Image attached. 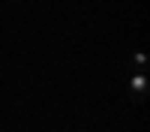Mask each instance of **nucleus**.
<instances>
[{"label":"nucleus","mask_w":150,"mask_h":132,"mask_svg":"<svg viewBox=\"0 0 150 132\" xmlns=\"http://www.w3.org/2000/svg\"><path fill=\"white\" fill-rule=\"evenodd\" d=\"M129 99L135 105H141L147 99V75H144V69H135L132 72V78H129Z\"/></svg>","instance_id":"f257e3e1"},{"label":"nucleus","mask_w":150,"mask_h":132,"mask_svg":"<svg viewBox=\"0 0 150 132\" xmlns=\"http://www.w3.org/2000/svg\"><path fill=\"white\" fill-rule=\"evenodd\" d=\"M129 63H132L135 69H144V66H147V54L141 51V48H132V57H129Z\"/></svg>","instance_id":"f03ea898"}]
</instances>
